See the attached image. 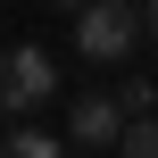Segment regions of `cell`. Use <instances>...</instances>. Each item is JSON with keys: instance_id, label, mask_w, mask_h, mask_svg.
<instances>
[{"instance_id": "1", "label": "cell", "mask_w": 158, "mask_h": 158, "mask_svg": "<svg viewBox=\"0 0 158 158\" xmlns=\"http://www.w3.org/2000/svg\"><path fill=\"white\" fill-rule=\"evenodd\" d=\"M142 42V0H83L75 8V50L92 67H125Z\"/></svg>"}, {"instance_id": "2", "label": "cell", "mask_w": 158, "mask_h": 158, "mask_svg": "<svg viewBox=\"0 0 158 158\" xmlns=\"http://www.w3.org/2000/svg\"><path fill=\"white\" fill-rule=\"evenodd\" d=\"M42 100H58V58L42 42H8L0 50V108L8 117H33Z\"/></svg>"}, {"instance_id": "3", "label": "cell", "mask_w": 158, "mask_h": 158, "mask_svg": "<svg viewBox=\"0 0 158 158\" xmlns=\"http://www.w3.org/2000/svg\"><path fill=\"white\" fill-rule=\"evenodd\" d=\"M117 133H125L117 92H83V100H67V150H117Z\"/></svg>"}, {"instance_id": "4", "label": "cell", "mask_w": 158, "mask_h": 158, "mask_svg": "<svg viewBox=\"0 0 158 158\" xmlns=\"http://www.w3.org/2000/svg\"><path fill=\"white\" fill-rule=\"evenodd\" d=\"M0 150H8V158H58V150H67V133H42V125H33V117H17V125H8V142H0Z\"/></svg>"}, {"instance_id": "5", "label": "cell", "mask_w": 158, "mask_h": 158, "mask_svg": "<svg viewBox=\"0 0 158 158\" xmlns=\"http://www.w3.org/2000/svg\"><path fill=\"white\" fill-rule=\"evenodd\" d=\"M117 150H125V158H158V108H142V117H125Z\"/></svg>"}, {"instance_id": "6", "label": "cell", "mask_w": 158, "mask_h": 158, "mask_svg": "<svg viewBox=\"0 0 158 158\" xmlns=\"http://www.w3.org/2000/svg\"><path fill=\"white\" fill-rule=\"evenodd\" d=\"M117 108H125V117H142V108H158V83H150V75H133V83H117Z\"/></svg>"}, {"instance_id": "7", "label": "cell", "mask_w": 158, "mask_h": 158, "mask_svg": "<svg viewBox=\"0 0 158 158\" xmlns=\"http://www.w3.org/2000/svg\"><path fill=\"white\" fill-rule=\"evenodd\" d=\"M142 42H158V0H142Z\"/></svg>"}, {"instance_id": "8", "label": "cell", "mask_w": 158, "mask_h": 158, "mask_svg": "<svg viewBox=\"0 0 158 158\" xmlns=\"http://www.w3.org/2000/svg\"><path fill=\"white\" fill-rule=\"evenodd\" d=\"M50 8H83V0H50Z\"/></svg>"}]
</instances>
